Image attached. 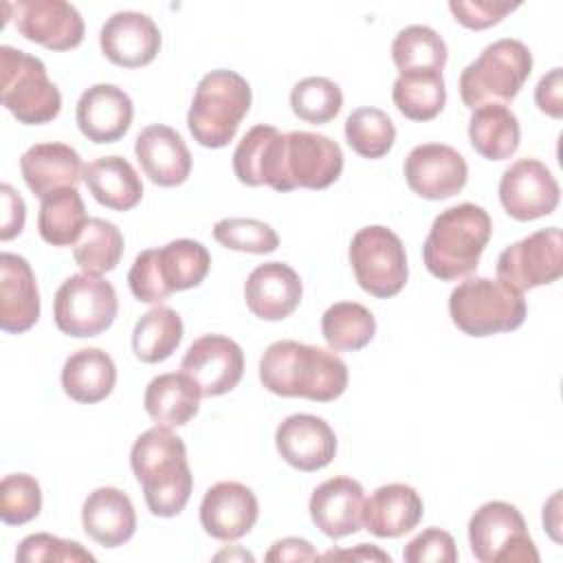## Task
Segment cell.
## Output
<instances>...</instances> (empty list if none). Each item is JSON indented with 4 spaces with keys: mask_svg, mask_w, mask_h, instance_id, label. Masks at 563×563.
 <instances>
[{
    "mask_svg": "<svg viewBox=\"0 0 563 563\" xmlns=\"http://www.w3.org/2000/svg\"><path fill=\"white\" fill-rule=\"evenodd\" d=\"M347 378V365L341 356L290 339L271 343L260 358L262 385L284 398L330 402L345 391Z\"/></svg>",
    "mask_w": 563,
    "mask_h": 563,
    "instance_id": "cell-1",
    "label": "cell"
},
{
    "mask_svg": "<svg viewBox=\"0 0 563 563\" xmlns=\"http://www.w3.org/2000/svg\"><path fill=\"white\" fill-rule=\"evenodd\" d=\"M130 466L143 486L145 504L156 517H176L191 497L194 475L187 449L172 427L156 424L143 431L130 451Z\"/></svg>",
    "mask_w": 563,
    "mask_h": 563,
    "instance_id": "cell-2",
    "label": "cell"
},
{
    "mask_svg": "<svg viewBox=\"0 0 563 563\" xmlns=\"http://www.w3.org/2000/svg\"><path fill=\"white\" fill-rule=\"evenodd\" d=\"M493 222L484 207L462 202L440 211L422 244L427 271L442 279L455 282L471 275L490 240Z\"/></svg>",
    "mask_w": 563,
    "mask_h": 563,
    "instance_id": "cell-3",
    "label": "cell"
},
{
    "mask_svg": "<svg viewBox=\"0 0 563 563\" xmlns=\"http://www.w3.org/2000/svg\"><path fill=\"white\" fill-rule=\"evenodd\" d=\"M211 268L207 246L196 240H172L161 249H145L128 273L132 295L143 303H161L172 292L196 288Z\"/></svg>",
    "mask_w": 563,
    "mask_h": 563,
    "instance_id": "cell-4",
    "label": "cell"
},
{
    "mask_svg": "<svg viewBox=\"0 0 563 563\" xmlns=\"http://www.w3.org/2000/svg\"><path fill=\"white\" fill-rule=\"evenodd\" d=\"M251 86L240 73L227 68L207 73L198 81L187 112L194 141L211 150L229 145L251 108Z\"/></svg>",
    "mask_w": 563,
    "mask_h": 563,
    "instance_id": "cell-5",
    "label": "cell"
},
{
    "mask_svg": "<svg viewBox=\"0 0 563 563\" xmlns=\"http://www.w3.org/2000/svg\"><path fill=\"white\" fill-rule=\"evenodd\" d=\"M523 292L490 277H468L449 295V314L468 336L517 330L526 321Z\"/></svg>",
    "mask_w": 563,
    "mask_h": 563,
    "instance_id": "cell-6",
    "label": "cell"
},
{
    "mask_svg": "<svg viewBox=\"0 0 563 563\" xmlns=\"http://www.w3.org/2000/svg\"><path fill=\"white\" fill-rule=\"evenodd\" d=\"M532 73L530 48L515 37L488 44L460 75V97L475 110L486 103H506L519 95Z\"/></svg>",
    "mask_w": 563,
    "mask_h": 563,
    "instance_id": "cell-7",
    "label": "cell"
},
{
    "mask_svg": "<svg viewBox=\"0 0 563 563\" xmlns=\"http://www.w3.org/2000/svg\"><path fill=\"white\" fill-rule=\"evenodd\" d=\"M0 81L2 106L20 123L42 125L59 114L62 95L48 79L42 59L13 46H0Z\"/></svg>",
    "mask_w": 563,
    "mask_h": 563,
    "instance_id": "cell-8",
    "label": "cell"
},
{
    "mask_svg": "<svg viewBox=\"0 0 563 563\" xmlns=\"http://www.w3.org/2000/svg\"><path fill=\"white\" fill-rule=\"evenodd\" d=\"M471 552L482 563H537L523 515L508 501H486L468 519Z\"/></svg>",
    "mask_w": 563,
    "mask_h": 563,
    "instance_id": "cell-9",
    "label": "cell"
},
{
    "mask_svg": "<svg viewBox=\"0 0 563 563\" xmlns=\"http://www.w3.org/2000/svg\"><path fill=\"white\" fill-rule=\"evenodd\" d=\"M350 264L358 286L378 299L398 295L409 277L402 240L383 224H369L354 233Z\"/></svg>",
    "mask_w": 563,
    "mask_h": 563,
    "instance_id": "cell-10",
    "label": "cell"
},
{
    "mask_svg": "<svg viewBox=\"0 0 563 563\" xmlns=\"http://www.w3.org/2000/svg\"><path fill=\"white\" fill-rule=\"evenodd\" d=\"M119 312L117 290L101 275L77 273L62 282L53 301L55 325L75 339L106 332Z\"/></svg>",
    "mask_w": 563,
    "mask_h": 563,
    "instance_id": "cell-11",
    "label": "cell"
},
{
    "mask_svg": "<svg viewBox=\"0 0 563 563\" xmlns=\"http://www.w3.org/2000/svg\"><path fill=\"white\" fill-rule=\"evenodd\" d=\"M563 273V235L548 227L506 246L497 257V279L517 292L552 284Z\"/></svg>",
    "mask_w": 563,
    "mask_h": 563,
    "instance_id": "cell-12",
    "label": "cell"
},
{
    "mask_svg": "<svg viewBox=\"0 0 563 563\" xmlns=\"http://www.w3.org/2000/svg\"><path fill=\"white\" fill-rule=\"evenodd\" d=\"M22 37L48 51H70L84 40L81 13L64 0H20L4 4Z\"/></svg>",
    "mask_w": 563,
    "mask_h": 563,
    "instance_id": "cell-13",
    "label": "cell"
},
{
    "mask_svg": "<svg viewBox=\"0 0 563 563\" xmlns=\"http://www.w3.org/2000/svg\"><path fill=\"white\" fill-rule=\"evenodd\" d=\"M561 189L552 172L537 158L510 163L499 178V202L519 222L550 216L559 207Z\"/></svg>",
    "mask_w": 563,
    "mask_h": 563,
    "instance_id": "cell-14",
    "label": "cell"
},
{
    "mask_svg": "<svg viewBox=\"0 0 563 563\" xmlns=\"http://www.w3.org/2000/svg\"><path fill=\"white\" fill-rule=\"evenodd\" d=\"M343 172V152L325 134L292 130L284 134V176L288 191L325 189Z\"/></svg>",
    "mask_w": 563,
    "mask_h": 563,
    "instance_id": "cell-15",
    "label": "cell"
},
{
    "mask_svg": "<svg viewBox=\"0 0 563 563\" xmlns=\"http://www.w3.org/2000/svg\"><path fill=\"white\" fill-rule=\"evenodd\" d=\"M405 180L420 198L446 200L464 189L468 180V165L451 145L422 143L405 158Z\"/></svg>",
    "mask_w": 563,
    "mask_h": 563,
    "instance_id": "cell-16",
    "label": "cell"
},
{
    "mask_svg": "<svg viewBox=\"0 0 563 563\" xmlns=\"http://www.w3.org/2000/svg\"><path fill=\"white\" fill-rule=\"evenodd\" d=\"M180 369L196 380L202 396H222L242 380L244 352L224 334H205L187 347Z\"/></svg>",
    "mask_w": 563,
    "mask_h": 563,
    "instance_id": "cell-17",
    "label": "cell"
},
{
    "mask_svg": "<svg viewBox=\"0 0 563 563\" xmlns=\"http://www.w3.org/2000/svg\"><path fill=\"white\" fill-rule=\"evenodd\" d=\"M277 453L297 471L312 473L325 468L336 453L334 429L319 416L292 413L275 431Z\"/></svg>",
    "mask_w": 563,
    "mask_h": 563,
    "instance_id": "cell-18",
    "label": "cell"
},
{
    "mask_svg": "<svg viewBox=\"0 0 563 563\" xmlns=\"http://www.w3.org/2000/svg\"><path fill=\"white\" fill-rule=\"evenodd\" d=\"M99 44L112 64L141 68L158 55L161 31L156 22L141 11H117L103 22Z\"/></svg>",
    "mask_w": 563,
    "mask_h": 563,
    "instance_id": "cell-19",
    "label": "cell"
},
{
    "mask_svg": "<svg viewBox=\"0 0 563 563\" xmlns=\"http://www.w3.org/2000/svg\"><path fill=\"white\" fill-rule=\"evenodd\" d=\"M260 517L255 493L240 482H218L200 501L205 532L220 541H235L251 532Z\"/></svg>",
    "mask_w": 563,
    "mask_h": 563,
    "instance_id": "cell-20",
    "label": "cell"
},
{
    "mask_svg": "<svg viewBox=\"0 0 563 563\" xmlns=\"http://www.w3.org/2000/svg\"><path fill=\"white\" fill-rule=\"evenodd\" d=\"M134 106L130 95L114 84H95L77 101L75 119L79 132L92 143H114L132 125Z\"/></svg>",
    "mask_w": 563,
    "mask_h": 563,
    "instance_id": "cell-21",
    "label": "cell"
},
{
    "mask_svg": "<svg viewBox=\"0 0 563 563\" xmlns=\"http://www.w3.org/2000/svg\"><path fill=\"white\" fill-rule=\"evenodd\" d=\"M365 490L361 482L339 475L319 484L310 495V519L330 539H343L363 528Z\"/></svg>",
    "mask_w": 563,
    "mask_h": 563,
    "instance_id": "cell-22",
    "label": "cell"
},
{
    "mask_svg": "<svg viewBox=\"0 0 563 563\" xmlns=\"http://www.w3.org/2000/svg\"><path fill=\"white\" fill-rule=\"evenodd\" d=\"M303 295L299 273L286 262H266L255 266L244 282V301L249 310L264 321L290 317Z\"/></svg>",
    "mask_w": 563,
    "mask_h": 563,
    "instance_id": "cell-23",
    "label": "cell"
},
{
    "mask_svg": "<svg viewBox=\"0 0 563 563\" xmlns=\"http://www.w3.org/2000/svg\"><path fill=\"white\" fill-rule=\"evenodd\" d=\"M233 172L249 187L268 185L288 191L284 176V134L273 125H253L233 152Z\"/></svg>",
    "mask_w": 563,
    "mask_h": 563,
    "instance_id": "cell-24",
    "label": "cell"
},
{
    "mask_svg": "<svg viewBox=\"0 0 563 563\" xmlns=\"http://www.w3.org/2000/svg\"><path fill=\"white\" fill-rule=\"evenodd\" d=\"M40 319V292L31 264L18 253L0 255V328L22 334Z\"/></svg>",
    "mask_w": 563,
    "mask_h": 563,
    "instance_id": "cell-25",
    "label": "cell"
},
{
    "mask_svg": "<svg viewBox=\"0 0 563 563\" xmlns=\"http://www.w3.org/2000/svg\"><path fill=\"white\" fill-rule=\"evenodd\" d=\"M134 154L145 176L158 187L183 185L191 174V154L183 136L163 123L147 125L134 141Z\"/></svg>",
    "mask_w": 563,
    "mask_h": 563,
    "instance_id": "cell-26",
    "label": "cell"
},
{
    "mask_svg": "<svg viewBox=\"0 0 563 563\" xmlns=\"http://www.w3.org/2000/svg\"><path fill=\"white\" fill-rule=\"evenodd\" d=\"M424 515L418 490L409 484L378 486L363 504V526L378 539H396L411 532Z\"/></svg>",
    "mask_w": 563,
    "mask_h": 563,
    "instance_id": "cell-27",
    "label": "cell"
},
{
    "mask_svg": "<svg viewBox=\"0 0 563 563\" xmlns=\"http://www.w3.org/2000/svg\"><path fill=\"white\" fill-rule=\"evenodd\" d=\"M81 526L86 534L103 548L128 543L136 532L132 499L114 486L95 488L81 506Z\"/></svg>",
    "mask_w": 563,
    "mask_h": 563,
    "instance_id": "cell-28",
    "label": "cell"
},
{
    "mask_svg": "<svg viewBox=\"0 0 563 563\" xmlns=\"http://www.w3.org/2000/svg\"><path fill=\"white\" fill-rule=\"evenodd\" d=\"M20 172L37 198H46L64 187H77L84 178L81 156L66 143L31 145L20 156Z\"/></svg>",
    "mask_w": 563,
    "mask_h": 563,
    "instance_id": "cell-29",
    "label": "cell"
},
{
    "mask_svg": "<svg viewBox=\"0 0 563 563\" xmlns=\"http://www.w3.org/2000/svg\"><path fill=\"white\" fill-rule=\"evenodd\" d=\"M117 385V365L112 356L99 347H81L73 352L62 367L64 394L81 405L106 400Z\"/></svg>",
    "mask_w": 563,
    "mask_h": 563,
    "instance_id": "cell-30",
    "label": "cell"
},
{
    "mask_svg": "<svg viewBox=\"0 0 563 563\" xmlns=\"http://www.w3.org/2000/svg\"><path fill=\"white\" fill-rule=\"evenodd\" d=\"M84 183L92 198L112 211H130L143 198V183L123 156H99L84 167Z\"/></svg>",
    "mask_w": 563,
    "mask_h": 563,
    "instance_id": "cell-31",
    "label": "cell"
},
{
    "mask_svg": "<svg viewBox=\"0 0 563 563\" xmlns=\"http://www.w3.org/2000/svg\"><path fill=\"white\" fill-rule=\"evenodd\" d=\"M200 398L202 391L189 374L169 372L147 383L143 405L156 424L183 427L198 413Z\"/></svg>",
    "mask_w": 563,
    "mask_h": 563,
    "instance_id": "cell-32",
    "label": "cell"
},
{
    "mask_svg": "<svg viewBox=\"0 0 563 563\" xmlns=\"http://www.w3.org/2000/svg\"><path fill=\"white\" fill-rule=\"evenodd\" d=\"M468 139L473 150L488 161L510 158L521 141L517 114L504 103H486L471 112Z\"/></svg>",
    "mask_w": 563,
    "mask_h": 563,
    "instance_id": "cell-33",
    "label": "cell"
},
{
    "mask_svg": "<svg viewBox=\"0 0 563 563\" xmlns=\"http://www.w3.org/2000/svg\"><path fill=\"white\" fill-rule=\"evenodd\" d=\"M88 222L86 207L77 187H64L42 198L37 231L46 244L73 246Z\"/></svg>",
    "mask_w": 563,
    "mask_h": 563,
    "instance_id": "cell-34",
    "label": "cell"
},
{
    "mask_svg": "<svg viewBox=\"0 0 563 563\" xmlns=\"http://www.w3.org/2000/svg\"><path fill=\"white\" fill-rule=\"evenodd\" d=\"M183 341V319L167 306L147 310L132 330L134 356L143 363H161L174 354Z\"/></svg>",
    "mask_w": 563,
    "mask_h": 563,
    "instance_id": "cell-35",
    "label": "cell"
},
{
    "mask_svg": "<svg viewBox=\"0 0 563 563\" xmlns=\"http://www.w3.org/2000/svg\"><path fill=\"white\" fill-rule=\"evenodd\" d=\"M394 106L411 121L435 119L446 103V88L440 70L400 73L391 88Z\"/></svg>",
    "mask_w": 563,
    "mask_h": 563,
    "instance_id": "cell-36",
    "label": "cell"
},
{
    "mask_svg": "<svg viewBox=\"0 0 563 563\" xmlns=\"http://www.w3.org/2000/svg\"><path fill=\"white\" fill-rule=\"evenodd\" d=\"M321 334L334 352H356L376 334V319L363 303L336 301L321 317Z\"/></svg>",
    "mask_w": 563,
    "mask_h": 563,
    "instance_id": "cell-37",
    "label": "cell"
},
{
    "mask_svg": "<svg viewBox=\"0 0 563 563\" xmlns=\"http://www.w3.org/2000/svg\"><path fill=\"white\" fill-rule=\"evenodd\" d=\"M446 57V42L427 24L405 26L391 42V59L400 73H442Z\"/></svg>",
    "mask_w": 563,
    "mask_h": 563,
    "instance_id": "cell-38",
    "label": "cell"
},
{
    "mask_svg": "<svg viewBox=\"0 0 563 563\" xmlns=\"http://www.w3.org/2000/svg\"><path fill=\"white\" fill-rule=\"evenodd\" d=\"M123 233L103 218H88L81 235L73 244V257L81 273L103 275L117 268L123 255Z\"/></svg>",
    "mask_w": 563,
    "mask_h": 563,
    "instance_id": "cell-39",
    "label": "cell"
},
{
    "mask_svg": "<svg viewBox=\"0 0 563 563\" xmlns=\"http://www.w3.org/2000/svg\"><path fill=\"white\" fill-rule=\"evenodd\" d=\"M345 141L363 158H383L394 147L396 128L387 112L372 106L356 108L345 119Z\"/></svg>",
    "mask_w": 563,
    "mask_h": 563,
    "instance_id": "cell-40",
    "label": "cell"
},
{
    "mask_svg": "<svg viewBox=\"0 0 563 563\" xmlns=\"http://www.w3.org/2000/svg\"><path fill=\"white\" fill-rule=\"evenodd\" d=\"M343 106L341 88L328 77H306L290 90L292 112L312 125L332 121Z\"/></svg>",
    "mask_w": 563,
    "mask_h": 563,
    "instance_id": "cell-41",
    "label": "cell"
},
{
    "mask_svg": "<svg viewBox=\"0 0 563 563\" xmlns=\"http://www.w3.org/2000/svg\"><path fill=\"white\" fill-rule=\"evenodd\" d=\"M213 238L231 251L264 255L279 246L277 231L255 218H222L213 227Z\"/></svg>",
    "mask_w": 563,
    "mask_h": 563,
    "instance_id": "cell-42",
    "label": "cell"
},
{
    "mask_svg": "<svg viewBox=\"0 0 563 563\" xmlns=\"http://www.w3.org/2000/svg\"><path fill=\"white\" fill-rule=\"evenodd\" d=\"M42 510V488L33 475L11 473L0 482V519L7 526H22Z\"/></svg>",
    "mask_w": 563,
    "mask_h": 563,
    "instance_id": "cell-43",
    "label": "cell"
},
{
    "mask_svg": "<svg viewBox=\"0 0 563 563\" xmlns=\"http://www.w3.org/2000/svg\"><path fill=\"white\" fill-rule=\"evenodd\" d=\"M15 561L40 563V561H66V563H95V554L88 552L79 541H66L48 532H35L18 543Z\"/></svg>",
    "mask_w": 563,
    "mask_h": 563,
    "instance_id": "cell-44",
    "label": "cell"
},
{
    "mask_svg": "<svg viewBox=\"0 0 563 563\" xmlns=\"http://www.w3.org/2000/svg\"><path fill=\"white\" fill-rule=\"evenodd\" d=\"M402 559L407 563H455L457 548L453 537L442 528H427L416 534L402 550Z\"/></svg>",
    "mask_w": 563,
    "mask_h": 563,
    "instance_id": "cell-45",
    "label": "cell"
},
{
    "mask_svg": "<svg viewBox=\"0 0 563 563\" xmlns=\"http://www.w3.org/2000/svg\"><path fill=\"white\" fill-rule=\"evenodd\" d=\"M517 7L519 2H506V0H451L449 2L453 18L462 26L473 31H482L493 24H499Z\"/></svg>",
    "mask_w": 563,
    "mask_h": 563,
    "instance_id": "cell-46",
    "label": "cell"
},
{
    "mask_svg": "<svg viewBox=\"0 0 563 563\" xmlns=\"http://www.w3.org/2000/svg\"><path fill=\"white\" fill-rule=\"evenodd\" d=\"M0 200H2V224H0V240L7 242L22 233L26 220V207L22 196L9 185H0Z\"/></svg>",
    "mask_w": 563,
    "mask_h": 563,
    "instance_id": "cell-47",
    "label": "cell"
},
{
    "mask_svg": "<svg viewBox=\"0 0 563 563\" xmlns=\"http://www.w3.org/2000/svg\"><path fill=\"white\" fill-rule=\"evenodd\" d=\"M534 103L552 119L563 117V70L559 66L539 79L534 88Z\"/></svg>",
    "mask_w": 563,
    "mask_h": 563,
    "instance_id": "cell-48",
    "label": "cell"
},
{
    "mask_svg": "<svg viewBox=\"0 0 563 563\" xmlns=\"http://www.w3.org/2000/svg\"><path fill=\"white\" fill-rule=\"evenodd\" d=\"M321 554L312 548L310 541L299 537H286L273 543V548L266 552V561H317Z\"/></svg>",
    "mask_w": 563,
    "mask_h": 563,
    "instance_id": "cell-49",
    "label": "cell"
},
{
    "mask_svg": "<svg viewBox=\"0 0 563 563\" xmlns=\"http://www.w3.org/2000/svg\"><path fill=\"white\" fill-rule=\"evenodd\" d=\"M321 559L325 561H391V556L383 550H378L376 545H369V543H358L356 548L352 550H330L325 552Z\"/></svg>",
    "mask_w": 563,
    "mask_h": 563,
    "instance_id": "cell-50",
    "label": "cell"
},
{
    "mask_svg": "<svg viewBox=\"0 0 563 563\" xmlns=\"http://www.w3.org/2000/svg\"><path fill=\"white\" fill-rule=\"evenodd\" d=\"M543 526L548 528V532H550V537L554 541H561V537H559V528H561V490H556L548 499V504L543 506Z\"/></svg>",
    "mask_w": 563,
    "mask_h": 563,
    "instance_id": "cell-51",
    "label": "cell"
}]
</instances>
